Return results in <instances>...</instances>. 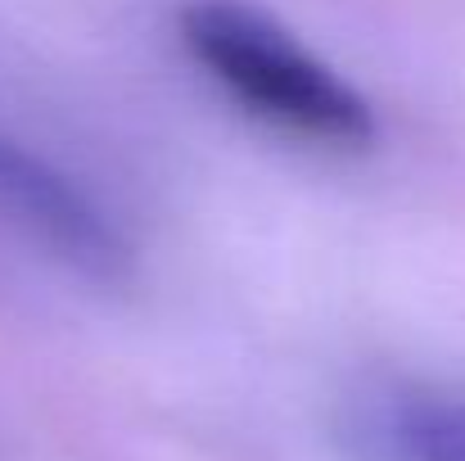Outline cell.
Listing matches in <instances>:
<instances>
[{"instance_id":"6da1fadb","label":"cell","mask_w":465,"mask_h":461,"mask_svg":"<svg viewBox=\"0 0 465 461\" xmlns=\"http://www.w3.org/2000/svg\"><path fill=\"white\" fill-rule=\"evenodd\" d=\"M181 41L253 118L330 150H366L375 141L371 100L267 14L240 0H190Z\"/></svg>"},{"instance_id":"7a4b0ae2","label":"cell","mask_w":465,"mask_h":461,"mask_svg":"<svg viewBox=\"0 0 465 461\" xmlns=\"http://www.w3.org/2000/svg\"><path fill=\"white\" fill-rule=\"evenodd\" d=\"M0 226L32 240L91 286H123L136 272V249L114 217L54 163L0 136Z\"/></svg>"},{"instance_id":"3957f363","label":"cell","mask_w":465,"mask_h":461,"mask_svg":"<svg viewBox=\"0 0 465 461\" xmlns=\"http://www.w3.org/2000/svg\"><path fill=\"white\" fill-rule=\"evenodd\" d=\"M398 461H465V407L420 403L393 421Z\"/></svg>"}]
</instances>
